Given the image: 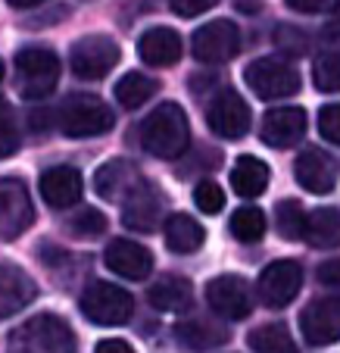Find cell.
Listing matches in <instances>:
<instances>
[{"mask_svg": "<svg viewBox=\"0 0 340 353\" xmlns=\"http://www.w3.org/2000/svg\"><path fill=\"white\" fill-rule=\"evenodd\" d=\"M187 144H191V122H187V113L175 100L160 103L147 119L140 122V147L156 160L184 157Z\"/></svg>", "mask_w": 340, "mask_h": 353, "instance_id": "obj_1", "label": "cell"}, {"mask_svg": "<svg viewBox=\"0 0 340 353\" xmlns=\"http://www.w3.org/2000/svg\"><path fill=\"white\" fill-rule=\"evenodd\" d=\"M116 116L97 94H69L56 110V125L66 138H100L113 128Z\"/></svg>", "mask_w": 340, "mask_h": 353, "instance_id": "obj_2", "label": "cell"}, {"mask_svg": "<svg viewBox=\"0 0 340 353\" xmlns=\"http://www.w3.org/2000/svg\"><path fill=\"white\" fill-rule=\"evenodd\" d=\"M16 91L22 100H44L56 91L60 60L50 47H22L16 54Z\"/></svg>", "mask_w": 340, "mask_h": 353, "instance_id": "obj_3", "label": "cell"}, {"mask_svg": "<svg viewBox=\"0 0 340 353\" xmlns=\"http://www.w3.org/2000/svg\"><path fill=\"white\" fill-rule=\"evenodd\" d=\"M244 79H247L250 91H253L259 100L294 97L303 85L300 72H297L287 60H281V57H259V60H253L247 66V72H244Z\"/></svg>", "mask_w": 340, "mask_h": 353, "instance_id": "obj_4", "label": "cell"}, {"mask_svg": "<svg viewBox=\"0 0 340 353\" xmlns=\"http://www.w3.org/2000/svg\"><path fill=\"white\" fill-rule=\"evenodd\" d=\"M81 313L97 325H122L131 319L134 300L125 288L113 281H91L81 294Z\"/></svg>", "mask_w": 340, "mask_h": 353, "instance_id": "obj_5", "label": "cell"}, {"mask_svg": "<svg viewBox=\"0 0 340 353\" xmlns=\"http://www.w3.org/2000/svg\"><path fill=\"white\" fill-rule=\"evenodd\" d=\"M122 50L109 34H85L69 47V66L78 79L97 81L107 72H113L116 63H119Z\"/></svg>", "mask_w": 340, "mask_h": 353, "instance_id": "obj_6", "label": "cell"}, {"mask_svg": "<svg viewBox=\"0 0 340 353\" xmlns=\"http://www.w3.org/2000/svg\"><path fill=\"white\" fill-rule=\"evenodd\" d=\"M206 122L219 138L225 141H240L247 138L250 128H253V113H250L247 100L240 97L231 88H222L206 107Z\"/></svg>", "mask_w": 340, "mask_h": 353, "instance_id": "obj_7", "label": "cell"}, {"mask_svg": "<svg viewBox=\"0 0 340 353\" xmlns=\"http://www.w3.org/2000/svg\"><path fill=\"white\" fill-rule=\"evenodd\" d=\"M193 57L206 66H222V63L234 60L240 50V32L231 19H213L203 28H197L191 38Z\"/></svg>", "mask_w": 340, "mask_h": 353, "instance_id": "obj_8", "label": "cell"}, {"mask_svg": "<svg viewBox=\"0 0 340 353\" xmlns=\"http://www.w3.org/2000/svg\"><path fill=\"white\" fill-rule=\"evenodd\" d=\"M303 288V269L294 260H275L262 269L259 281H256V294L268 310H284L287 303H294V297Z\"/></svg>", "mask_w": 340, "mask_h": 353, "instance_id": "obj_9", "label": "cell"}, {"mask_svg": "<svg viewBox=\"0 0 340 353\" xmlns=\"http://www.w3.org/2000/svg\"><path fill=\"white\" fill-rule=\"evenodd\" d=\"M206 303L222 319H247L253 313V291L240 275H219L206 285Z\"/></svg>", "mask_w": 340, "mask_h": 353, "instance_id": "obj_10", "label": "cell"}, {"mask_svg": "<svg viewBox=\"0 0 340 353\" xmlns=\"http://www.w3.org/2000/svg\"><path fill=\"white\" fill-rule=\"evenodd\" d=\"M300 332L306 344L328 347L340 341V297H315L300 313Z\"/></svg>", "mask_w": 340, "mask_h": 353, "instance_id": "obj_11", "label": "cell"}, {"mask_svg": "<svg viewBox=\"0 0 340 353\" xmlns=\"http://www.w3.org/2000/svg\"><path fill=\"white\" fill-rule=\"evenodd\" d=\"M166 210V200H162V191L150 181H140L125 200H122V222L134 232H156L160 225V216Z\"/></svg>", "mask_w": 340, "mask_h": 353, "instance_id": "obj_12", "label": "cell"}, {"mask_svg": "<svg viewBox=\"0 0 340 353\" xmlns=\"http://www.w3.org/2000/svg\"><path fill=\"white\" fill-rule=\"evenodd\" d=\"M103 266H107L109 272L122 275V279L144 281L153 272V256H150V250L144 244H138V241L116 238V241H109L107 250H103Z\"/></svg>", "mask_w": 340, "mask_h": 353, "instance_id": "obj_13", "label": "cell"}, {"mask_svg": "<svg viewBox=\"0 0 340 353\" xmlns=\"http://www.w3.org/2000/svg\"><path fill=\"white\" fill-rule=\"evenodd\" d=\"M294 175L300 181L303 191L309 194H331L337 188V160L331 154H325L321 147H306L294 163Z\"/></svg>", "mask_w": 340, "mask_h": 353, "instance_id": "obj_14", "label": "cell"}, {"mask_svg": "<svg viewBox=\"0 0 340 353\" xmlns=\"http://www.w3.org/2000/svg\"><path fill=\"white\" fill-rule=\"evenodd\" d=\"M0 228H3V241H16L28 225L34 222V207L28 197L25 185L19 179H3L0 188Z\"/></svg>", "mask_w": 340, "mask_h": 353, "instance_id": "obj_15", "label": "cell"}, {"mask_svg": "<svg viewBox=\"0 0 340 353\" xmlns=\"http://www.w3.org/2000/svg\"><path fill=\"white\" fill-rule=\"evenodd\" d=\"M38 191L54 210H69L81 200L85 181H81V172L75 166H50L41 172Z\"/></svg>", "mask_w": 340, "mask_h": 353, "instance_id": "obj_16", "label": "cell"}, {"mask_svg": "<svg viewBox=\"0 0 340 353\" xmlns=\"http://www.w3.org/2000/svg\"><path fill=\"white\" fill-rule=\"evenodd\" d=\"M306 110L300 107H275L262 116L259 125V138L268 147H294L297 141L306 134Z\"/></svg>", "mask_w": 340, "mask_h": 353, "instance_id": "obj_17", "label": "cell"}, {"mask_svg": "<svg viewBox=\"0 0 340 353\" xmlns=\"http://www.w3.org/2000/svg\"><path fill=\"white\" fill-rule=\"evenodd\" d=\"M34 294H38V288L28 279L25 269L3 260V266H0V316L3 319L16 316L19 310H25L32 303Z\"/></svg>", "mask_w": 340, "mask_h": 353, "instance_id": "obj_18", "label": "cell"}, {"mask_svg": "<svg viewBox=\"0 0 340 353\" xmlns=\"http://www.w3.org/2000/svg\"><path fill=\"white\" fill-rule=\"evenodd\" d=\"M138 54L147 66H172L181 60L184 54V44H181V34L169 26H156L138 38Z\"/></svg>", "mask_w": 340, "mask_h": 353, "instance_id": "obj_19", "label": "cell"}, {"mask_svg": "<svg viewBox=\"0 0 340 353\" xmlns=\"http://www.w3.org/2000/svg\"><path fill=\"white\" fill-rule=\"evenodd\" d=\"M140 181L144 179H140L134 163L109 160L107 166H100L97 175H94V191H97V197H103V200H125Z\"/></svg>", "mask_w": 340, "mask_h": 353, "instance_id": "obj_20", "label": "cell"}, {"mask_svg": "<svg viewBox=\"0 0 340 353\" xmlns=\"http://www.w3.org/2000/svg\"><path fill=\"white\" fill-rule=\"evenodd\" d=\"M150 307L160 310V313H184L193 303V285L181 275H162L150 285L147 291Z\"/></svg>", "mask_w": 340, "mask_h": 353, "instance_id": "obj_21", "label": "cell"}, {"mask_svg": "<svg viewBox=\"0 0 340 353\" xmlns=\"http://www.w3.org/2000/svg\"><path fill=\"white\" fill-rule=\"evenodd\" d=\"M162 234H166V247L169 250H175V254H193V250H200L203 241H206L203 225L193 219V216H187V213L169 216Z\"/></svg>", "mask_w": 340, "mask_h": 353, "instance_id": "obj_22", "label": "cell"}, {"mask_svg": "<svg viewBox=\"0 0 340 353\" xmlns=\"http://www.w3.org/2000/svg\"><path fill=\"white\" fill-rule=\"evenodd\" d=\"M268 175L272 172H268V166L262 160H256V157H237V163L231 169V188L237 197L253 200L268 188Z\"/></svg>", "mask_w": 340, "mask_h": 353, "instance_id": "obj_23", "label": "cell"}, {"mask_svg": "<svg viewBox=\"0 0 340 353\" xmlns=\"http://www.w3.org/2000/svg\"><path fill=\"white\" fill-rule=\"evenodd\" d=\"M306 241L319 250L340 247V210L321 207L306 216Z\"/></svg>", "mask_w": 340, "mask_h": 353, "instance_id": "obj_24", "label": "cell"}, {"mask_svg": "<svg viewBox=\"0 0 340 353\" xmlns=\"http://www.w3.org/2000/svg\"><path fill=\"white\" fill-rule=\"evenodd\" d=\"M175 341H178L181 347H187V350L193 353H203V350H213V347L225 344L228 341V332L219 325H209V322H181L178 328H175Z\"/></svg>", "mask_w": 340, "mask_h": 353, "instance_id": "obj_25", "label": "cell"}, {"mask_svg": "<svg viewBox=\"0 0 340 353\" xmlns=\"http://www.w3.org/2000/svg\"><path fill=\"white\" fill-rule=\"evenodd\" d=\"M160 91V81L156 79H147L144 72H128V75H122L119 81H116V88H113V94H116V100H119L125 110H138V107H144L153 94Z\"/></svg>", "mask_w": 340, "mask_h": 353, "instance_id": "obj_26", "label": "cell"}, {"mask_svg": "<svg viewBox=\"0 0 340 353\" xmlns=\"http://www.w3.org/2000/svg\"><path fill=\"white\" fill-rule=\"evenodd\" d=\"M247 344L253 347L256 353H297V344L290 338L284 325L278 322H268V325H259L247 334Z\"/></svg>", "mask_w": 340, "mask_h": 353, "instance_id": "obj_27", "label": "cell"}, {"mask_svg": "<svg viewBox=\"0 0 340 353\" xmlns=\"http://www.w3.org/2000/svg\"><path fill=\"white\" fill-rule=\"evenodd\" d=\"M228 228H231V234L240 244H256L266 234V213L259 207H240V210H234Z\"/></svg>", "mask_w": 340, "mask_h": 353, "instance_id": "obj_28", "label": "cell"}, {"mask_svg": "<svg viewBox=\"0 0 340 353\" xmlns=\"http://www.w3.org/2000/svg\"><path fill=\"white\" fill-rule=\"evenodd\" d=\"M275 225L284 241H300L306 238V213L297 200H281L275 207Z\"/></svg>", "mask_w": 340, "mask_h": 353, "instance_id": "obj_29", "label": "cell"}, {"mask_svg": "<svg viewBox=\"0 0 340 353\" xmlns=\"http://www.w3.org/2000/svg\"><path fill=\"white\" fill-rule=\"evenodd\" d=\"M312 81L319 91L325 94H337L340 91V50L321 54L312 66Z\"/></svg>", "mask_w": 340, "mask_h": 353, "instance_id": "obj_30", "label": "cell"}, {"mask_svg": "<svg viewBox=\"0 0 340 353\" xmlns=\"http://www.w3.org/2000/svg\"><path fill=\"white\" fill-rule=\"evenodd\" d=\"M69 228H72L75 238L94 241V238H100V234L107 232V216H103L100 210H94V207H81L78 213L69 219Z\"/></svg>", "mask_w": 340, "mask_h": 353, "instance_id": "obj_31", "label": "cell"}, {"mask_svg": "<svg viewBox=\"0 0 340 353\" xmlns=\"http://www.w3.org/2000/svg\"><path fill=\"white\" fill-rule=\"evenodd\" d=\"M193 203H197V210L206 216H215L222 213V207H225V191H222L215 181L203 179L200 185L193 188Z\"/></svg>", "mask_w": 340, "mask_h": 353, "instance_id": "obj_32", "label": "cell"}, {"mask_svg": "<svg viewBox=\"0 0 340 353\" xmlns=\"http://www.w3.org/2000/svg\"><path fill=\"white\" fill-rule=\"evenodd\" d=\"M275 44H278V50L287 54V57H303L306 54V47H309V38L297 26H278V32H275Z\"/></svg>", "mask_w": 340, "mask_h": 353, "instance_id": "obj_33", "label": "cell"}, {"mask_svg": "<svg viewBox=\"0 0 340 353\" xmlns=\"http://www.w3.org/2000/svg\"><path fill=\"white\" fill-rule=\"evenodd\" d=\"M319 132L325 141L340 147V103H328L319 113Z\"/></svg>", "mask_w": 340, "mask_h": 353, "instance_id": "obj_34", "label": "cell"}, {"mask_svg": "<svg viewBox=\"0 0 340 353\" xmlns=\"http://www.w3.org/2000/svg\"><path fill=\"white\" fill-rule=\"evenodd\" d=\"M215 3H219V0H169V10H172L175 16H181V19H193V16L213 10Z\"/></svg>", "mask_w": 340, "mask_h": 353, "instance_id": "obj_35", "label": "cell"}, {"mask_svg": "<svg viewBox=\"0 0 340 353\" xmlns=\"http://www.w3.org/2000/svg\"><path fill=\"white\" fill-rule=\"evenodd\" d=\"M290 10H297V13H306V16H319V13H331V10H337L340 0H284Z\"/></svg>", "mask_w": 340, "mask_h": 353, "instance_id": "obj_36", "label": "cell"}, {"mask_svg": "<svg viewBox=\"0 0 340 353\" xmlns=\"http://www.w3.org/2000/svg\"><path fill=\"white\" fill-rule=\"evenodd\" d=\"M19 141H16V125H13V110L3 107V141H0V154L3 157H13Z\"/></svg>", "mask_w": 340, "mask_h": 353, "instance_id": "obj_37", "label": "cell"}, {"mask_svg": "<svg viewBox=\"0 0 340 353\" xmlns=\"http://www.w3.org/2000/svg\"><path fill=\"white\" fill-rule=\"evenodd\" d=\"M315 279L325 288H340V260H325L315 272Z\"/></svg>", "mask_w": 340, "mask_h": 353, "instance_id": "obj_38", "label": "cell"}, {"mask_svg": "<svg viewBox=\"0 0 340 353\" xmlns=\"http://www.w3.org/2000/svg\"><path fill=\"white\" fill-rule=\"evenodd\" d=\"M94 353H134V347L122 338H107V341H100V344L94 347Z\"/></svg>", "mask_w": 340, "mask_h": 353, "instance_id": "obj_39", "label": "cell"}, {"mask_svg": "<svg viewBox=\"0 0 340 353\" xmlns=\"http://www.w3.org/2000/svg\"><path fill=\"white\" fill-rule=\"evenodd\" d=\"M10 7L16 10H28V7H38V3H44V0H7Z\"/></svg>", "mask_w": 340, "mask_h": 353, "instance_id": "obj_40", "label": "cell"}, {"mask_svg": "<svg viewBox=\"0 0 340 353\" xmlns=\"http://www.w3.org/2000/svg\"><path fill=\"white\" fill-rule=\"evenodd\" d=\"M240 10H244V13H253V10H259V0H240Z\"/></svg>", "mask_w": 340, "mask_h": 353, "instance_id": "obj_41", "label": "cell"}]
</instances>
